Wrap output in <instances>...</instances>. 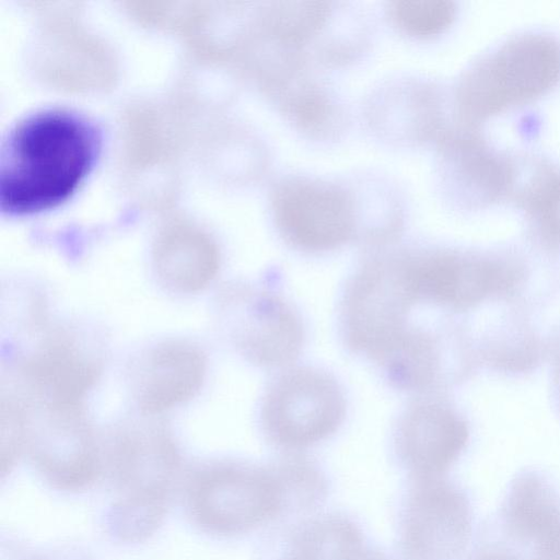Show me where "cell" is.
Returning a JSON list of instances; mask_svg holds the SVG:
<instances>
[{"instance_id": "obj_6", "label": "cell", "mask_w": 560, "mask_h": 560, "mask_svg": "<svg viewBox=\"0 0 560 560\" xmlns=\"http://www.w3.org/2000/svg\"><path fill=\"white\" fill-rule=\"evenodd\" d=\"M346 413V399L337 381L314 368L282 374L268 389L261 423L271 442L300 450L331 435Z\"/></svg>"}, {"instance_id": "obj_19", "label": "cell", "mask_w": 560, "mask_h": 560, "mask_svg": "<svg viewBox=\"0 0 560 560\" xmlns=\"http://www.w3.org/2000/svg\"><path fill=\"white\" fill-rule=\"evenodd\" d=\"M392 22L406 35L430 38L453 23L456 5L446 0H401L388 4Z\"/></svg>"}, {"instance_id": "obj_13", "label": "cell", "mask_w": 560, "mask_h": 560, "mask_svg": "<svg viewBox=\"0 0 560 560\" xmlns=\"http://www.w3.org/2000/svg\"><path fill=\"white\" fill-rule=\"evenodd\" d=\"M203 353L185 341H167L151 349L133 373L135 399L140 410L156 415L191 399L202 386Z\"/></svg>"}, {"instance_id": "obj_7", "label": "cell", "mask_w": 560, "mask_h": 560, "mask_svg": "<svg viewBox=\"0 0 560 560\" xmlns=\"http://www.w3.org/2000/svg\"><path fill=\"white\" fill-rule=\"evenodd\" d=\"M472 530L468 497L441 477H411L399 514L398 540L406 560H457Z\"/></svg>"}, {"instance_id": "obj_17", "label": "cell", "mask_w": 560, "mask_h": 560, "mask_svg": "<svg viewBox=\"0 0 560 560\" xmlns=\"http://www.w3.org/2000/svg\"><path fill=\"white\" fill-rule=\"evenodd\" d=\"M515 197L534 220L542 240L560 248V171L540 164Z\"/></svg>"}, {"instance_id": "obj_16", "label": "cell", "mask_w": 560, "mask_h": 560, "mask_svg": "<svg viewBox=\"0 0 560 560\" xmlns=\"http://www.w3.org/2000/svg\"><path fill=\"white\" fill-rule=\"evenodd\" d=\"M302 79L294 73L293 85L283 82L272 90L279 94L284 114L312 136L323 137L335 131L340 116L332 100L323 88Z\"/></svg>"}, {"instance_id": "obj_3", "label": "cell", "mask_w": 560, "mask_h": 560, "mask_svg": "<svg viewBox=\"0 0 560 560\" xmlns=\"http://www.w3.org/2000/svg\"><path fill=\"white\" fill-rule=\"evenodd\" d=\"M189 506L199 525L222 535L247 533L292 514L279 462L215 464L194 481Z\"/></svg>"}, {"instance_id": "obj_11", "label": "cell", "mask_w": 560, "mask_h": 560, "mask_svg": "<svg viewBox=\"0 0 560 560\" xmlns=\"http://www.w3.org/2000/svg\"><path fill=\"white\" fill-rule=\"evenodd\" d=\"M468 436L467 423L452 407L425 399L401 416L395 448L411 477H441L459 457Z\"/></svg>"}, {"instance_id": "obj_5", "label": "cell", "mask_w": 560, "mask_h": 560, "mask_svg": "<svg viewBox=\"0 0 560 560\" xmlns=\"http://www.w3.org/2000/svg\"><path fill=\"white\" fill-rule=\"evenodd\" d=\"M409 284L418 303L465 311L492 298L511 294L524 279V269L495 255L434 249L404 252Z\"/></svg>"}, {"instance_id": "obj_1", "label": "cell", "mask_w": 560, "mask_h": 560, "mask_svg": "<svg viewBox=\"0 0 560 560\" xmlns=\"http://www.w3.org/2000/svg\"><path fill=\"white\" fill-rule=\"evenodd\" d=\"M98 142L95 128L67 110L49 109L25 118L2 147L1 209L30 214L65 201L92 167Z\"/></svg>"}, {"instance_id": "obj_15", "label": "cell", "mask_w": 560, "mask_h": 560, "mask_svg": "<svg viewBox=\"0 0 560 560\" xmlns=\"http://www.w3.org/2000/svg\"><path fill=\"white\" fill-rule=\"evenodd\" d=\"M508 534L536 545L560 523V497L541 474L525 470L512 480L502 505Z\"/></svg>"}, {"instance_id": "obj_20", "label": "cell", "mask_w": 560, "mask_h": 560, "mask_svg": "<svg viewBox=\"0 0 560 560\" xmlns=\"http://www.w3.org/2000/svg\"><path fill=\"white\" fill-rule=\"evenodd\" d=\"M534 560H560V523L535 545Z\"/></svg>"}, {"instance_id": "obj_9", "label": "cell", "mask_w": 560, "mask_h": 560, "mask_svg": "<svg viewBox=\"0 0 560 560\" xmlns=\"http://www.w3.org/2000/svg\"><path fill=\"white\" fill-rule=\"evenodd\" d=\"M219 311L229 338L248 361L278 368L299 355L304 340L302 323L278 295L232 288L224 292Z\"/></svg>"}, {"instance_id": "obj_10", "label": "cell", "mask_w": 560, "mask_h": 560, "mask_svg": "<svg viewBox=\"0 0 560 560\" xmlns=\"http://www.w3.org/2000/svg\"><path fill=\"white\" fill-rule=\"evenodd\" d=\"M21 402L24 443L45 476L65 488L81 487L91 481L98 455L82 405Z\"/></svg>"}, {"instance_id": "obj_18", "label": "cell", "mask_w": 560, "mask_h": 560, "mask_svg": "<svg viewBox=\"0 0 560 560\" xmlns=\"http://www.w3.org/2000/svg\"><path fill=\"white\" fill-rule=\"evenodd\" d=\"M331 13L320 1L276 2L269 11L271 42L284 49H296L317 36Z\"/></svg>"}, {"instance_id": "obj_12", "label": "cell", "mask_w": 560, "mask_h": 560, "mask_svg": "<svg viewBox=\"0 0 560 560\" xmlns=\"http://www.w3.org/2000/svg\"><path fill=\"white\" fill-rule=\"evenodd\" d=\"M98 372V361L91 349L66 332L43 340L21 366L31 401L67 405H82Z\"/></svg>"}, {"instance_id": "obj_8", "label": "cell", "mask_w": 560, "mask_h": 560, "mask_svg": "<svg viewBox=\"0 0 560 560\" xmlns=\"http://www.w3.org/2000/svg\"><path fill=\"white\" fill-rule=\"evenodd\" d=\"M271 206L281 235L305 252L337 248L358 233L351 196L328 182L285 178L273 189Z\"/></svg>"}, {"instance_id": "obj_2", "label": "cell", "mask_w": 560, "mask_h": 560, "mask_svg": "<svg viewBox=\"0 0 560 560\" xmlns=\"http://www.w3.org/2000/svg\"><path fill=\"white\" fill-rule=\"evenodd\" d=\"M560 80V40L524 33L483 55L464 73L458 110L474 125L505 108L533 100Z\"/></svg>"}, {"instance_id": "obj_4", "label": "cell", "mask_w": 560, "mask_h": 560, "mask_svg": "<svg viewBox=\"0 0 560 560\" xmlns=\"http://www.w3.org/2000/svg\"><path fill=\"white\" fill-rule=\"evenodd\" d=\"M417 304L402 253L368 261L345 293L342 322L347 343L380 363L406 330L408 316Z\"/></svg>"}, {"instance_id": "obj_14", "label": "cell", "mask_w": 560, "mask_h": 560, "mask_svg": "<svg viewBox=\"0 0 560 560\" xmlns=\"http://www.w3.org/2000/svg\"><path fill=\"white\" fill-rule=\"evenodd\" d=\"M442 150L451 175L472 191V200L490 201L512 190L515 165L490 149L479 135L465 130L444 136Z\"/></svg>"}]
</instances>
